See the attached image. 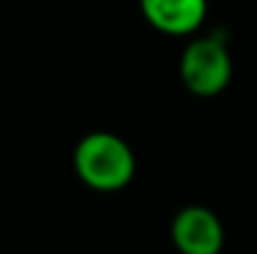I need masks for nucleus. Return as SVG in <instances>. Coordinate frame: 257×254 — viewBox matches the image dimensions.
Returning a JSON list of instances; mask_svg holds the SVG:
<instances>
[{"label": "nucleus", "mask_w": 257, "mask_h": 254, "mask_svg": "<svg viewBox=\"0 0 257 254\" xmlns=\"http://www.w3.org/2000/svg\"><path fill=\"white\" fill-rule=\"evenodd\" d=\"M140 13L163 35H192L207 18V0H140Z\"/></svg>", "instance_id": "4"}, {"label": "nucleus", "mask_w": 257, "mask_h": 254, "mask_svg": "<svg viewBox=\"0 0 257 254\" xmlns=\"http://www.w3.org/2000/svg\"><path fill=\"white\" fill-rule=\"evenodd\" d=\"M73 167L80 182L95 192H117L135 177V152L115 132L95 130L73 150Z\"/></svg>", "instance_id": "1"}, {"label": "nucleus", "mask_w": 257, "mask_h": 254, "mask_svg": "<svg viewBox=\"0 0 257 254\" xmlns=\"http://www.w3.org/2000/svg\"><path fill=\"white\" fill-rule=\"evenodd\" d=\"M232 78V55L220 33L195 38L180 55V80L195 97L220 95Z\"/></svg>", "instance_id": "2"}, {"label": "nucleus", "mask_w": 257, "mask_h": 254, "mask_svg": "<svg viewBox=\"0 0 257 254\" xmlns=\"http://www.w3.org/2000/svg\"><path fill=\"white\" fill-rule=\"evenodd\" d=\"M170 237L180 254H220L225 244L220 217L200 204L182 207L172 217Z\"/></svg>", "instance_id": "3"}]
</instances>
